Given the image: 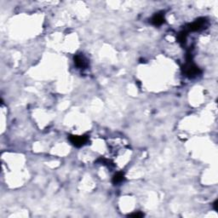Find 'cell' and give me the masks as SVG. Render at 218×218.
Returning a JSON list of instances; mask_svg holds the SVG:
<instances>
[{
	"mask_svg": "<svg viewBox=\"0 0 218 218\" xmlns=\"http://www.w3.org/2000/svg\"><path fill=\"white\" fill-rule=\"evenodd\" d=\"M186 73L189 76H194V75H198V73H199V68L197 67L190 64V65L187 66Z\"/></svg>",
	"mask_w": 218,
	"mask_h": 218,
	"instance_id": "7a4b0ae2",
	"label": "cell"
},
{
	"mask_svg": "<svg viewBox=\"0 0 218 218\" xmlns=\"http://www.w3.org/2000/svg\"><path fill=\"white\" fill-rule=\"evenodd\" d=\"M70 141L73 145L76 146H81L85 145L88 141L87 136H78V135H71Z\"/></svg>",
	"mask_w": 218,
	"mask_h": 218,
	"instance_id": "6da1fadb",
	"label": "cell"
},
{
	"mask_svg": "<svg viewBox=\"0 0 218 218\" xmlns=\"http://www.w3.org/2000/svg\"><path fill=\"white\" fill-rule=\"evenodd\" d=\"M152 22H153V24H154L155 26H159V25L163 24L165 22V19H164L162 15H156L152 19Z\"/></svg>",
	"mask_w": 218,
	"mask_h": 218,
	"instance_id": "3957f363",
	"label": "cell"
},
{
	"mask_svg": "<svg viewBox=\"0 0 218 218\" xmlns=\"http://www.w3.org/2000/svg\"><path fill=\"white\" fill-rule=\"evenodd\" d=\"M123 180H124V175H123L122 173H118L117 175L114 176L112 182H113V183H119V182H121Z\"/></svg>",
	"mask_w": 218,
	"mask_h": 218,
	"instance_id": "5b68a950",
	"label": "cell"
},
{
	"mask_svg": "<svg viewBox=\"0 0 218 218\" xmlns=\"http://www.w3.org/2000/svg\"><path fill=\"white\" fill-rule=\"evenodd\" d=\"M144 215L141 212H136V213H133L131 215H130V217H143Z\"/></svg>",
	"mask_w": 218,
	"mask_h": 218,
	"instance_id": "8992f818",
	"label": "cell"
},
{
	"mask_svg": "<svg viewBox=\"0 0 218 218\" xmlns=\"http://www.w3.org/2000/svg\"><path fill=\"white\" fill-rule=\"evenodd\" d=\"M74 61H75V64L79 67H85L86 66V63H85L84 58L81 57L80 56H76L74 57Z\"/></svg>",
	"mask_w": 218,
	"mask_h": 218,
	"instance_id": "277c9868",
	"label": "cell"
}]
</instances>
